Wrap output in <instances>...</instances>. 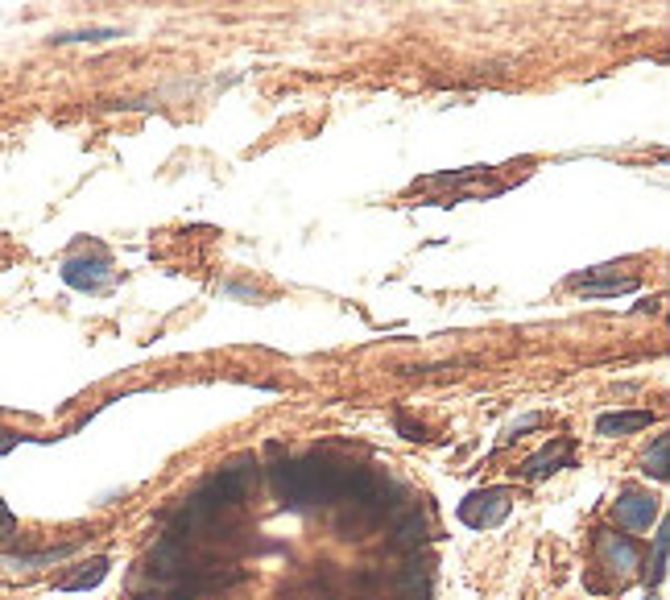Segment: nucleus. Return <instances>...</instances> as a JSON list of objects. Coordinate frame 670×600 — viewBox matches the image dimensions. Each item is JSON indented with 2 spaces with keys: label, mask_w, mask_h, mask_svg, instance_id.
Returning a JSON list of instances; mask_svg holds the SVG:
<instances>
[{
  "label": "nucleus",
  "mask_w": 670,
  "mask_h": 600,
  "mask_svg": "<svg viewBox=\"0 0 670 600\" xmlns=\"http://www.w3.org/2000/svg\"><path fill=\"white\" fill-rule=\"evenodd\" d=\"M249 485H253V472L249 468H224L216 476H207L203 489L191 501V518L207 522V518H220L224 509H236L240 501H245Z\"/></svg>",
  "instance_id": "1"
},
{
  "label": "nucleus",
  "mask_w": 670,
  "mask_h": 600,
  "mask_svg": "<svg viewBox=\"0 0 670 600\" xmlns=\"http://www.w3.org/2000/svg\"><path fill=\"white\" fill-rule=\"evenodd\" d=\"M509 509H513L509 489H476L460 501V522L472 530H493L509 518Z\"/></svg>",
  "instance_id": "2"
},
{
  "label": "nucleus",
  "mask_w": 670,
  "mask_h": 600,
  "mask_svg": "<svg viewBox=\"0 0 670 600\" xmlns=\"http://www.w3.org/2000/svg\"><path fill=\"white\" fill-rule=\"evenodd\" d=\"M63 282L75 286V290H87V294H96L112 282V261L104 253L96 257H67L63 261Z\"/></svg>",
  "instance_id": "3"
},
{
  "label": "nucleus",
  "mask_w": 670,
  "mask_h": 600,
  "mask_svg": "<svg viewBox=\"0 0 670 600\" xmlns=\"http://www.w3.org/2000/svg\"><path fill=\"white\" fill-rule=\"evenodd\" d=\"M617 522L625 530H650L658 522V501L650 493H621L617 497Z\"/></svg>",
  "instance_id": "4"
},
{
  "label": "nucleus",
  "mask_w": 670,
  "mask_h": 600,
  "mask_svg": "<svg viewBox=\"0 0 670 600\" xmlns=\"http://www.w3.org/2000/svg\"><path fill=\"white\" fill-rule=\"evenodd\" d=\"M600 559L613 567L617 576H633L637 563H642V555H637V547H633V538H625V534H600Z\"/></svg>",
  "instance_id": "5"
},
{
  "label": "nucleus",
  "mask_w": 670,
  "mask_h": 600,
  "mask_svg": "<svg viewBox=\"0 0 670 600\" xmlns=\"http://www.w3.org/2000/svg\"><path fill=\"white\" fill-rule=\"evenodd\" d=\"M650 423H654V414H650V410H617V414H600V418H596V435L617 439V435L646 431Z\"/></svg>",
  "instance_id": "6"
},
{
  "label": "nucleus",
  "mask_w": 670,
  "mask_h": 600,
  "mask_svg": "<svg viewBox=\"0 0 670 600\" xmlns=\"http://www.w3.org/2000/svg\"><path fill=\"white\" fill-rule=\"evenodd\" d=\"M567 460H571V439H555V443H546L542 452H534V456L526 460V476H530V480H542V476L567 468Z\"/></svg>",
  "instance_id": "7"
},
{
  "label": "nucleus",
  "mask_w": 670,
  "mask_h": 600,
  "mask_svg": "<svg viewBox=\"0 0 670 600\" xmlns=\"http://www.w3.org/2000/svg\"><path fill=\"white\" fill-rule=\"evenodd\" d=\"M422 538H426V518L414 509V514H406L398 522V530H393V543H398L402 551H414V547H422Z\"/></svg>",
  "instance_id": "8"
},
{
  "label": "nucleus",
  "mask_w": 670,
  "mask_h": 600,
  "mask_svg": "<svg viewBox=\"0 0 670 600\" xmlns=\"http://www.w3.org/2000/svg\"><path fill=\"white\" fill-rule=\"evenodd\" d=\"M104 576H108V559H91L79 576H67V580H63V592H87V588L104 584Z\"/></svg>",
  "instance_id": "9"
},
{
  "label": "nucleus",
  "mask_w": 670,
  "mask_h": 600,
  "mask_svg": "<svg viewBox=\"0 0 670 600\" xmlns=\"http://www.w3.org/2000/svg\"><path fill=\"white\" fill-rule=\"evenodd\" d=\"M575 290H584V298H617L637 290V278H613V282H571Z\"/></svg>",
  "instance_id": "10"
},
{
  "label": "nucleus",
  "mask_w": 670,
  "mask_h": 600,
  "mask_svg": "<svg viewBox=\"0 0 670 600\" xmlns=\"http://www.w3.org/2000/svg\"><path fill=\"white\" fill-rule=\"evenodd\" d=\"M666 456H670V435H658V439H654V452L646 456V476L666 480V476H670V468H666L670 460H666Z\"/></svg>",
  "instance_id": "11"
},
{
  "label": "nucleus",
  "mask_w": 670,
  "mask_h": 600,
  "mask_svg": "<svg viewBox=\"0 0 670 600\" xmlns=\"http://www.w3.org/2000/svg\"><path fill=\"white\" fill-rule=\"evenodd\" d=\"M120 38V29H75V34H54V46H67V42H112Z\"/></svg>",
  "instance_id": "12"
},
{
  "label": "nucleus",
  "mask_w": 670,
  "mask_h": 600,
  "mask_svg": "<svg viewBox=\"0 0 670 600\" xmlns=\"http://www.w3.org/2000/svg\"><path fill=\"white\" fill-rule=\"evenodd\" d=\"M75 547H54V551H42V555H13V567H42V563H58L67 559Z\"/></svg>",
  "instance_id": "13"
},
{
  "label": "nucleus",
  "mask_w": 670,
  "mask_h": 600,
  "mask_svg": "<svg viewBox=\"0 0 670 600\" xmlns=\"http://www.w3.org/2000/svg\"><path fill=\"white\" fill-rule=\"evenodd\" d=\"M666 522L658 526V538H654V572H650V584H662V576H666Z\"/></svg>",
  "instance_id": "14"
},
{
  "label": "nucleus",
  "mask_w": 670,
  "mask_h": 600,
  "mask_svg": "<svg viewBox=\"0 0 670 600\" xmlns=\"http://www.w3.org/2000/svg\"><path fill=\"white\" fill-rule=\"evenodd\" d=\"M17 443H21V435H13V431H0V456H9Z\"/></svg>",
  "instance_id": "15"
},
{
  "label": "nucleus",
  "mask_w": 670,
  "mask_h": 600,
  "mask_svg": "<svg viewBox=\"0 0 670 600\" xmlns=\"http://www.w3.org/2000/svg\"><path fill=\"white\" fill-rule=\"evenodd\" d=\"M0 530H13V514H9L5 501H0Z\"/></svg>",
  "instance_id": "16"
}]
</instances>
